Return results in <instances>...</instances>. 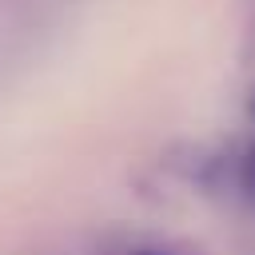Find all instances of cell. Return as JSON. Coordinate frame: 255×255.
Segmentation results:
<instances>
[{
    "instance_id": "cell-1",
    "label": "cell",
    "mask_w": 255,
    "mask_h": 255,
    "mask_svg": "<svg viewBox=\"0 0 255 255\" xmlns=\"http://www.w3.org/2000/svg\"><path fill=\"white\" fill-rule=\"evenodd\" d=\"M96 255H175V251L163 243H151V239H116V243L100 247Z\"/></svg>"
}]
</instances>
